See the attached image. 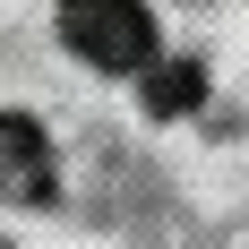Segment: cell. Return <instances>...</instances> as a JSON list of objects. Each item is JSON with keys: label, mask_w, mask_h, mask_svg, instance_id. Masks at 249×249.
<instances>
[{"label": "cell", "mask_w": 249, "mask_h": 249, "mask_svg": "<svg viewBox=\"0 0 249 249\" xmlns=\"http://www.w3.org/2000/svg\"><path fill=\"white\" fill-rule=\"evenodd\" d=\"M198 95H206V69H189V60H180V69H155V86H146V112H155V121H172V112H189Z\"/></svg>", "instance_id": "3957f363"}, {"label": "cell", "mask_w": 249, "mask_h": 249, "mask_svg": "<svg viewBox=\"0 0 249 249\" xmlns=\"http://www.w3.org/2000/svg\"><path fill=\"white\" fill-rule=\"evenodd\" d=\"M0 198H18V206L52 198V146L26 112H0Z\"/></svg>", "instance_id": "7a4b0ae2"}, {"label": "cell", "mask_w": 249, "mask_h": 249, "mask_svg": "<svg viewBox=\"0 0 249 249\" xmlns=\"http://www.w3.org/2000/svg\"><path fill=\"white\" fill-rule=\"evenodd\" d=\"M60 43L95 69H146L155 18H146V0H60Z\"/></svg>", "instance_id": "6da1fadb"}]
</instances>
